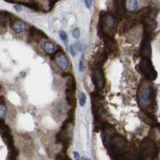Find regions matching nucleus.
<instances>
[{
  "label": "nucleus",
  "mask_w": 160,
  "mask_h": 160,
  "mask_svg": "<svg viewBox=\"0 0 160 160\" xmlns=\"http://www.w3.org/2000/svg\"><path fill=\"white\" fill-rule=\"evenodd\" d=\"M15 9L16 10V11H18V12H19V11H21L22 8H21V7H20V6L16 5V6H15Z\"/></svg>",
  "instance_id": "5701e85b"
},
{
  "label": "nucleus",
  "mask_w": 160,
  "mask_h": 160,
  "mask_svg": "<svg viewBox=\"0 0 160 160\" xmlns=\"http://www.w3.org/2000/svg\"><path fill=\"white\" fill-rule=\"evenodd\" d=\"M76 88V82L74 77L71 76L68 78L66 85V98L69 105H75V91Z\"/></svg>",
  "instance_id": "20e7f679"
},
{
  "label": "nucleus",
  "mask_w": 160,
  "mask_h": 160,
  "mask_svg": "<svg viewBox=\"0 0 160 160\" xmlns=\"http://www.w3.org/2000/svg\"><path fill=\"white\" fill-rule=\"evenodd\" d=\"M55 62L58 68L62 71H67L69 68V60L62 52H58L55 55Z\"/></svg>",
  "instance_id": "6e6552de"
},
{
  "label": "nucleus",
  "mask_w": 160,
  "mask_h": 160,
  "mask_svg": "<svg viewBox=\"0 0 160 160\" xmlns=\"http://www.w3.org/2000/svg\"><path fill=\"white\" fill-rule=\"evenodd\" d=\"M117 5H118V10L120 13L124 11V6H125L126 0H116Z\"/></svg>",
  "instance_id": "4468645a"
},
{
  "label": "nucleus",
  "mask_w": 160,
  "mask_h": 160,
  "mask_svg": "<svg viewBox=\"0 0 160 160\" xmlns=\"http://www.w3.org/2000/svg\"><path fill=\"white\" fill-rule=\"evenodd\" d=\"M152 4L155 6H160V0H150Z\"/></svg>",
  "instance_id": "4be33fe9"
},
{
  "label": "nucleus",
  "mask_w": 160,
  "mask_h": 160,
  "mask_svg": "<svg viewBox=\"0 0 160 160\" xmlns=\"http://www.w3.org/2000/svg\"><path fill=\"white\" fill-rule=\"evenodd\" d=\"M92 79L94 83L98 88H103L104 83H105V78H104V74L100 65H96L95 69L93 70Z\"/></svg>",
  "instance_id": "423d86ee"
},
{
  "label": "nucleus",
  "mask_w": 160,
  "mask_h": 160,
  "mask_svg": "<svg viewBox=\"0 0 160 160\" xmlns=\"http://www.w3.org/2000/svg\"><path fill=\"white\" fill-rule=\"evenodd\" d=\"M142 70L144 75L149 79H155V78L156 77L155 71L153 68L150 61H148L147 58L142 62Z\"/></svg>",
  "instance_id": "0eeeda50"
},
{
  "label": "nucleus",
  "mask_w": 160,
  "mask_h": 160,
  "mask_svg": "<svg viewBox=\"0 0 160 160\" xmlns=\"http://www.w3.org/2000/svg\"><path fill=\"white\" fill-rule=\"evenodd\" d=\"M128 8L131 11H136L138 8V1L137 0H128Z\"/></svg>",
  "instance_id": "f8f14e48"
},
{
  "label": "nucleus",
  "mask_w": 160,
  "mask_h": 160,
  "mask_svg": "<svg viewBox=\"0 0 160 160\" xmlns=\"http://www.w3.org/2000/svg\"><path fill=\"white\" fill-rule=\"evenodd\" d=\"M92 2H93V0H85L86 7H87L88 9H90L91 7V5H92Z\"/></svg>",
  "instance_id": "a211bd4d"
},
{
  "label": "nucleus",
  "mask_w": 160,
  "mask_h": 160,
  "mask_svg": "<svg viewBox=\"0 0 160 160\" xmlns=\"http://www.w3.org/2000/svg\"><path fill=\"white\" fill-rule=\"evenodd\" d=\"M78 102L81 107H83L85 105L86 102H87V98H86V95L84 93H81L79 95V98H78Z\"/></svg>",
  "instance_id": "2eb2a0df"
},
{
  "label": "nucleus",
  "mask_w": 160,
  "mask_h": 160,
  "mask_svg": "<svg viewBox=\"0 0 160 160\" xmlns=\"http://www.w3.org/2000/svg\"><path fill=\"white\" fill-rule=\"evenodd\" d=\"M72 35L74 36V38H78L80 37V30L78 28H75L72 31Z\"/></svg>",
  "instance_id": "f3484780"
},
{
  "label": "nucleus",
  "mask_w": 160,
  "mask_h": 160,
  "mask_svg": "<svg viewBox=\"0 0 160 160\" xmlns=\"http://www.w3.org/2000/svg\"><path fill=\"white\" fill-rule=\"evenodd\" d=\"M59 37L65 43H68V35L66 34V32L64 31H59Z\"/></svg>",
  "instance_id": "dca6fc26"
},
{
  "label": "nucleus",
  "mask_w": 160,
  "mask_h": 160,
  "mask_svg": "<svg viewBox=\"0 0 160 160\" xmlns=\"http://www.w3.org/2000/svg\"><path fill=\"white\" fill-rule=\"evenodd\" d=\"M5 1H8V2H14V1H15V0H5Z\"/></svg>",
  "instance_id": "393cba45"
},
{
  "label": "nucleus",
  "mask_w": 160,
  "mask_h": 160,
  "mask_svg": "<svg viewBox=\"0 0 160 160\" xmlns=\"http://www.w3.org/2000/svg\"><path fill=\"white\" fill-rule=\"evenodd\" d=\"M0 135L9 150L15 148L14 145L13 136L11 135V131L8 124L5 122L3 118H0Z\"/></svg>",
  "instance_id": "f03ea898"
},
{
  "label": "nucleus",
  "mask_w": 160,
  "mask_h": 160,
  "mask_svg": "<svg viewBox=\"0 0 160 160\" xmlns=\"http://www.w3.org/2000/svg\"><path fill=\"white\" fill-rule=\"evenodd\" d=\"M26 23L20 19L14 20L11 23V28L15 33H22V31H25L26 29Z\"/></svg>",
  "instance_id": "9b49d317"
},
{
  "label": "nucleus",
  "mask_w": 160,
  "mask_h": 160,
  "mask_svg": "<svg viewBox=\"0 0 160 160\" xmlns=\"http://www.w3.org/2000/svg\"><path fill=\"white\" fill-rule=\"evenodd\" d=\"M151 97H152V91L150 86L142 85L139 90L138 93V101L140 105L142 107H148L151 102Z\"/></svg>",
  "instance_id": "39448f33"
},
{
  "label": "nucleus",
  "mask_w": 160,
  "mask_h": 160,
  "mask_svg": "<svg viewBox=\"0 0 160 160\" xmlns=\"http://www.w3.org/2000/svg\"><path fill=\"white\" fill-rule=\"evenodd\" d=\"M116 19L111 14H105L100 15L99 30L103 33L105 37H109L108 34L113 33L115 30Z\"/></svg>",
  "instance_id": "f257e3e1"
},
{
  "label": "nucleus",
  "mask_w": 160,
  "mask_h": 160,
  "mask_svg": "<svg viewBox=\"0 0 160 160\" xmlns=\"http://www.w3.org/2000/svg\"><path fill=\"white\" fill-rule=\"evenodd\" d=\"M126 147V141L121 137L114 136L108 144V148L113 156H118L121 155Z\"/></svg>",
  "instance_id": "7ed1b4c3"
},
{
  "label": "nucleus",
  "mask_w": 160,
  "mask_h": 160,
  "mask_svg": "<svg viewBox=\"0 0 160 160\" xmlns=\"http://www.w3.org/2000/svg\"><path fill=\"white\" fill-rule=\"evenodd\" d=\"M11 14L4 11H0V35L3 34L7 30V25L10 19Z\"/></svg>",
  "instance_id": "1a4fd4ad"
},
{
  "label": "nucleus",
  "mask_w": 160,
  "mask_h": 160,
  "mask_svg": "<svg viewBox=\"0 0 160 160\" xmlns=\"http://www.w3.org/2000/svg\"><path fill=\"white\" fill-rule=\"evenodd\" d=\"M81 160H90V159L88 158H85V157H82V158H81Z\"/></svg>",
  "instance_id": "b1692460"
},
{
  "label": "nucleus",
  "mask_w": 160,
  "mask_h": 160,
  "mask_svg": "<svg viewBox=\"0 0 160 160\" xmlns=\"http://www.w3.org/2000/svg\"><path fill=\"white\" fill-rule=\"evenodd\" d=\"M78 70H79V71H82V70H83V62H82V59L79 61V64H78Z\"/></svg>",
  "instance_id": "412c9836"
},
{
  "label": "nucleus",
  "mask_w": 160,
  "mask_h": 160,
  "mask_svg": "<svg viewBox=\"0 0 160 160\" xmlns=\"http://www.w3.org/2000/svg\"><path fill=\"white\" fill-rule=\"evenodd\" d=\"M70 52H71L72 56H75V55H76V51H75V46H71V48H70Z\"/></svg>",
  "instance_id": "6ab92c4d"
},
{
  "label": "nucleus",
  "mask_w": 160,
  "mask_h": 160,
  "mask_svg": "<svg viewBox=\"0 0 160 160\" xmlns=\"http://www.w3.org/2000/svg\"><path fill=\"white\" fill-rule=\"evenodd\" d=\"M73 155H74V158H75V160H81V157H80V155L78 152L74 151V152H73Z\"/></svg>",
  "instance_id": "aec40b11"
},
{
  "label": "nucleus",
  "mask_w": 160,
  "mask_h": 160,
  "mask_svg": "<svg viewBox=\"0 0 160 160\" xmlns=\"http://www.w3.org/2000/svg\"><path fill=\"white\" fill-rule=\"evenodd\" d=\"M41 48L46 53L50 54V55L56 53L58 49V47L55 43H53V42H50V41H48V40H45V41H43L41 43Z\"/></svg>",
  "instance_id": "9d476101"
},
{
  "label": "nucleus",
  "mask_w": 160,
  "mask_h": 160,
  "mask_svg": "<svg viewBox=\"0 0 160 160\" xmlns=\"http://www.w3.org/2000/svg\"><path fill=\"white\" fill-rule=\"evenodd\" d=\"M7 114V107L4 104V101L0 102V118H3Z\"/></svg>",
  "instance_id": "ddd939ff"
}]
</instances>
